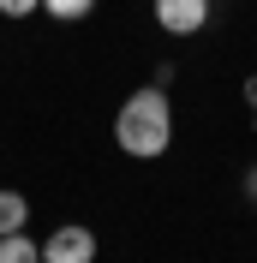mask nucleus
<instances>
[{
    "label": "nucleus",
    "instance_id": "obj_6",
    "mask_svg": "<svg viewBox=\"0 0 257 263\" xmlns=\"http://www.w3.org/2000/svg\"><path fill=\"white\" fill-rule=\"evenodd\" d=\"M42 12H48V18H60V24H78V18H90V12H96V0H42Z\"/></svg>",
    "mask_w": 257,
    "mask_h": 263
},
{
    "label": "nucleus",
    "instance_id": "obj_4",
    "mask_svg": "<svg viewBox=\"0 0 257 263\" xmlns=\"http://www.w3.org/2000/svg\"><path fill=\"white\" fill-rule=\"evenodd\" d=\"M0 263H42V239H30V233H0Z\"/></svg>",
    "mask_w": 257,
    "mask_h": 263
},
{
    "label": "nucleus",
    "instance_id": "obj_8",
    "mask_svg": "<svg viewBox=\"0 0 257 263\" xmlns=\"http://www.w3.org/2000/svg\"><path fill=\"white\" fill-rule=\"evenodd\" d=\"M245 108H251V120H257V72L245 78Z\"/></svg>",
    "mask_w": 257,
    "mask_h": 263
},
{
    "label": "nucleus",
    "instance_id": "obj_7",
    "mask_svg": "<svg viewBox=\"0 0 257 263\" xmlns=\"http://www.w3.org/2000/svg\"><path fill=\"white\" fill-rule=\"evenodd\" d=\"M0 12L6 18H30V12H42V0H0Z\"/></svg>",
    "mask_w": 257,
    "mask_h": 263
},
{
    "label": "nucleus",
    "instance_id": "obj_5",
    "mask_svg": "<svg viewBox=\"0 0 257 263\" xmlns=\"http://www.w3.org/2000/svg\"><path fill=\"white\" fill-rule=\"evenodd\" d=\"M24 221H30L24 192H0V233H24Z\"/></svg>",
    "mask_w": 257,
    "mask_h": 263
},
{
    "label": "nucleus",
    "instance_id": "obj_9",
    "mask_svg": "<svg viewBox=\"0 0 257 263\" xmlns=\"http://www.w3.org/2000/svg\"><path fill=\"white\" fill-rule=\"evenodd\" d=\"M251 197H257V192H251Z\"/></svg>",
    "mask_w": 257,
    "mask_h": 263
},
{
    "label": "nucleus",
    "instance_id": "obj_2",
    "mask_svg": "<svg viewBox=\"0 0 257 263\" xmlns=\"http://www.w3.org/2000/svg\"><path fill=\"white\" fill-rule=\"evenodd\" d=\"M42 263H96V233L78 228V221H66L42 239Z\"/></svg>",
    "mask_w": 257,
    "mask_h": 263
},
{
    "label": "nucleus",
    "instance_id": "obj_1",
    "mask_svg": "<svg viewBox=\"0 0 257 263\" xmlns=\"http://www.w3.org/2000/svg\"><path fill=\"white\" fill-rule=\"evenodd\" d=\"M114 144L126 149V156H138V162L168 156V144H174V102H168L161 84H144V90H132V96L120 102V114H114Z\"/></svg>",
    "mask_w": 257,
    "mask_h": 263
},
{
    "label": "nucleus",
    "instance_id": "obj_3",
    "mask_svg": "<svg viewBox=\"0 0 257 263\" xmlns=\"http://www.w3.org/2000/svg\"><path fill=\"white\" fill-rule=\"evenodd\" d=\"M156 24L168 36H197L209 24V0H156Z\"/></svg>",
    "mask_w": 257,
    "mask_h": 263
}]
</instances>
